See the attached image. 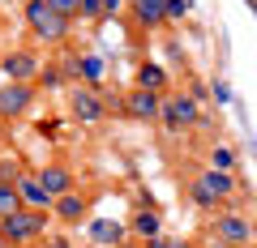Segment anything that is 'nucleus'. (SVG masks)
<instances>
[{
	"label": "nucleus",
	"mask_w": 257,
	"mask_h": 248,
	"mask_svg": "<svg viewBox=\"0 0 257 248\" xmlns=\"http://www.w3.org/2000/svg\"><path fill=\"white\" fill-rule=\"evenodd\" d=\"M69 22L60 9H52L47 0H26V26L35 39H43V43H64L69 39Z\"/></svg>",
	"instance_id": "f257e3e1"
},
{
	"label": "nucleus",
	"mask_w": 257,
	"mask_h": 248,
	"mask_svg": "<svg viewBox=\"0 0 257 248\" xmlns=\"http://www.w3.org/2000/svg\"><path fill=\"white\" fill-rule=\"evenodd\" d=\"M43 227H47V210H30V205H22L9 218H0V231H5L9 244H30V239L43 235Z\"/></svg>",
	"instance_id": "f03ea898"
},
{
	"label": "nucleus",
	"mask_w": 257,
	"mask_h": 248,
	"mask_svg": "<svg viewBox=\"0 0 257 248\" xmlns=\"http://www.w3.org/2000/svg\"><path fill=\"white\" fill-rule=\"evenodd\" d=\"M30 107H35L30 82H0V120H22Z\"/></svg>",
	"instance_id": "7ed1b4c3"
},
{
	"label": "nucleus",
	"mask_w": 257,
	"mask_h": 248,
	"mask_svg": "<svg viewBox=\"0 0 257 248\" xmlns=\"http://www.w3.org/2000/svg\"><path fill=\"white\" fill-rule=\"evenodd\" d=\"M69 107H73L77 124H99V120L107 116V103H103V94L94 90V86H73V90H69Z\"/></svg>",
	"instance_id": "20e7f679"
},
{
	"label": "nucleus",
	"mask_w": 257,
	"mask_h": 248,
	"mask_svg": "<svg viewBox=\"0 0 257 248\" xmlns=\"http://www.w3.org/2000/svg\"><path fill=\"white\" fill-rule=\"evenodd\" d=\"M248 235H253V227H248L244 214H219V218H214V239H219V244H227V248H244Z\"/></svg>",
	"instance_id": "39448f33"
},
{
	"label": "nucleus",
	"mask_w": 257,
	"mask_h": 248,
	"mask_svg": "<svg viewBox=\"0 0 257 248\" xmlns=\"http://www.w3.org/2000/svg\"><path fill=\"white\" fill-rule=\"evenodd\" d=\"M0 73H5V82H30L43 69H39L35 52H9V56H0Z\"/></svg>",
	"instance_id": "423d86ee"
},
{
	"label": "nucleus",
	"mask_w": 257,
	"mask_h": 248,
	"mask_svg": "<svg viewBox=\"0 0 257 248\" xmlns=\"http://www.w3.org/2000/svg\"><path fill=\"white\" fill-rule=\"evenodd\" d=\"M159 120H163L172 133L193 129V124H197V103H193V99H180V94H176V99H163V116H159Z\"/></svg>",
	"instance_id": "0eeeda50"
},
{
	"label": "nucleus",
	"mask_w": 257,
	"mask_h": 248,
	"mask_svg": "<svg viewBox=\"0 0 257 248\" xmlns=\"http://www.w3.org/2000/svg\"><path fill=\"white\" fill-rule=\"evenodd\" d=\"M124 111H128L133 120H159V116H163V94L142 90V86H138V90L124 99Z\"/></svg>",
	"instance_id": "6e6552de"
},
{
	"label": "nucleus",
	"mask_w": 257,
	"mask_h": 248,
	"mask_svg": "<svg viewBox=\"0 0 257 248\" xmlns=\"http://www.w3.org/2000/svg\"><path fill=\"white\" fill-rule=\"evenodd\" d=\"M18 193H22V205H30V210H52V205H56V197L43 188V180H39V175H30V171H22Z\"/></svg>",
	"instance_id": "1a4fd4ad"
},
{
	"label": "nucleus",
	"mask_w": 257,
	"mask_h": 248,
	"mask_svg": "<svg viewBox=\"0 0 257 248\" xmlns=\"http://www.w3.org/2000/svg\"><path fill=\"white\" fill-rule=\"evenodd\" d=\"M39 180H43V188H47L52 197H64V193H73V171H69V167H60V163L43 167V171H39Z\"/></svg>",
	"instance_id": "9d476101"
},
{
	"label": "nucleus",
	"mask_w": 257,
	"mask_h": 248,
	"mask_svg": "<svg viewBox=\"0 0 257 248\" xmlns=\"http://www.w3.org/2000/svg\"><path fill=\"white\" fill-rule=\"evenodd\" d=\"M86 210H90V201H86L82 193H64V197H56V205H52V214L64 218V222H82Z\"/></svg>",
	"instance_id": "9b49d317"
},
{
	"label": "nucleus",
	"mask_w": 257,
	"mask_h": 248,
	"mask_svg": "<svg viewBox=\"0 0 257 248\" xmlns=\"http://www.w3.org/2000/svg\"><path fill=\"white\" fill-rule=\"evenodd\" d=\"M197 184H202V188H210V193L219 197V201H223V197L231 193V188H236V180H231L227 171H214V167H210V171H206V175H202Z\"/></svg>",
	"instance_id": "f8f14e48"
},
{
	"label": "nucleus",
	"mask_w": 257,
	"mask_h": 248,
	"mask_svg": "<svg viewBox=\"0 0 257 248\" xmlns=\"http://www.w3.org/2000/svg\"><path fill=\"white\" fill-rule=\"evenodd\" d=\"M138 86H142V90H155V94H163L167 73H163L159 65H142V69H138Z\"/></svg>",
	"instance_id": "ddd939ff"
},
{
	"label": "nucleus",
	"mask_w": 257,
	"mask_h": 248,
	"mask_svg": "<svg viewBox=\"0 0 257 248\" xmlns=\"http://www.w3.org/2000/svg\"><path fill=\"white\" fill-rule=\"evenodd\" d=\"M138 18L146 22V26L167 22V0H138Z\"/></svg>",
	"instance_id": "4468645a"
},
{
	"label": "nucleus",
	"mask_w": 257,
	"mask_h": 248,
	"mask_svg": "<svg viewBox=\"0 0 257 248\" xmlns=\"http://www.w3.org/2000/svg\"><path fill=\"white\" fill-rule=\"evenodd\" d=\"M22 210V193L18 184H0V218H9V214Z\"/></svg>",
	"instance_id": "2eb2a0df"
},
{
	"label": "nucleus",
	"mask_w": 257,
	"mask_h": 248,
	"mask_svg": "<svg viewBox=\"0 0 257 248\" xmlns=\"http://www.w3.org/2000/svg\"><path fill=\"white\" fill-rule=\"evenodd\" d=\"M133 231L146 235V239H159V218L155 214H138V218H133Z\"/></svg>",
	"instance_id": "dca6fc26"
},
{
	"label": "nucleus",
	"mask_w": 257,
	"mask_h": 248,
	"mask_svg": "<svg viewBox=\"0 0 257 248\" xmlns=\"http://www.w3.org/2000/svg\"><path fill=\"white\" fill-rule=\"evenodd\" d=\"M94 239L99 244H120V227L116 222H94Z\"/></svg>",
	"instance_id": "f3484780"
},
{
	"label": "nucleus",
	"mask_w": 257,
	"mask_h": 248,
	"mask_svg": "<svg viewBox=\"0 0 257 248\" xmlns=\"http://www.w3.org/2000/svg\"><path fill=\"white\" fill-rule=\"evenodd\" d=\"M103 13H107V0H82V5H77V18H103Z\"/></svg>",
	"instance_id": "a211bd4d"
},
{
	"label": "nucleus",
	"mask_w": 257,
	"mask_h": 248,
	"mask_svg": "<svg viewBox=\"0 0 257 248\" xmlns=\"http://www.w3.org/2000/svg\"><path fill=\"white\" fill-rule=\"evenodd\" d=\"M193 201L202 205V210H214V205H219V197H214V193H210V188H202V184L193 180Z\"/></svg>",
	"instance_id": "6ab92c4d"
},
{
	"label": "nucleus",
	"mask_w": 257,
	"mask_h": 248,
	"mask_svg": "<svg viewBox=\"0 0 257 248\" xmlns=\"http://www.w3.org/2000/svg\"><path fill=\"white\" fill-rule=\"evenodd\" d=\"M18 180H22V163H13V158L0 163V184H18Z\"/></svg>",
	"instance_id": "aec40b11"
},
{
	"label": "nucleus",
	"mask_w": 257,
	"mask_h": 248,
	"mask_svg": "<svg viewBox=\"0 0 257 248\" xmlns=\"http://www.w3.org/2000/svg\"><path fill=\"white\" fill-rule=\"evenodd\" d=\"M82 69H86V86H99V82H103V77H99V73H103V65H99V60H86Z\"/></svg>",
	"instance_id": "412c9836"
},
{
	"label": "nucleus",
	"mask_w": 257,
	"mask_h": 248,
	"mask_svg": "<svg viewBox=\"0 0 257 248\" xmlns=\"http://www.w3.org/2000/svg\"><path fill=\"white\" fill-rule=\"evenodd\" d=\"M39 82H43L47 90H56V86L64 82V73H60V69H43V73H39Z\"/></svg>",
	"instance_id": "4be33fe9"
},
{
	"label": "nucleus",
	"mask_w": 257,
	"mask_h": 248,
	"mask_svg": "<svg viewBox=\"0 0 257 248\" xmlns=\"http://www.w3.org/2000/svg\"><path fill=\"white\" fill-rule=\"evenodd\" d=\"M47 5H52V9H60L64 18H77V5H82V0H47Z\"/></svg>",
	"instance_id": "5701e85b"
},
{
	"label": "nucleus",
	"mask_w": 257,
	"mask_h": 248,
	"mask_svg": "<svg viewBox=\"0 0 257 248\" xmlns=\"http://www.w3.org/2000/svg\"><path fill=\"white\" fill-rule=\"evenodd\" d=\"M146 248H193L189 239H150Z\"/></svg>",
	"instance_id": "b1692460"
},
{
	"label": "nucleus",
	"mask_w": 257,
	"mask_h": 248,
	"mask_svg": "<svg viewBox=\"0 0 257 248\" xmlns=\"http://www.w3.org/2000/svg\"><path fill=\"white\" fill-rule=\"evenodd\" d=\"M184 9H189V0H167V18H184Z\"/></svg>",
	"instance_id": "393cba45"
},
{
	"label": "nucleus",
	"mask_w": 257,
	"mask_h": 248,
	"mask_svg": "<svg viewBox=\"0 0 257 248\" xmlns=\"http://www.w3.org/2000/svg\"><path fill=\"white\" fill-rule=\"evenodd\" d=\"M214 167L227 171V167H231V150H214Z\"/></svg>",
	"instance_id": "a878e982"
},
{
	"label": "nucleus",
	"mask_w": 257,
	"mask_h": 248,
	"mask_svg": "<svg viewBox=\"0 0 257 248\" xmlns=\"http://www.w3.org/2000/svg\"><path fill=\"white\" fill-rule=\"evenodd\" d=\"M47 248H73V244H69V239H60V235H56V239H47Z\"/></svg>",
	"instance_id": "bb28decb"
},
{
	"label": "nucleus",
	"mask_w": 257,
	"mask_h": 248,
	"mask_svg": "<svg viewBox=\"0 0 257 248\" xmlns=\"http://www.w3.org/2000/svg\"><path fill=\"white\" fill-rule=\"evenodd\" d=\"M120 9V0H107V13H116Z\"/></svg>",
	"instance_id": "cd10ccee"
},
{
	"label": "nucleus",
	"mask_w": 257,
	"mask_h": 248,
	"mask_svg": "<svg viewBox=\"0 0 257 248\" xmlns=\"http://www.w3.org/2000/svg\"><path fill=\"white\" fill-rule=\"evenodd\" d=\"M0 248H9V239H5V231H0Z\"/></svg>",
	"instance_id": "c85d7f7f"
},
{
	"label": "nucleus",
	"mask_w": 257,
	"mask_h": 248,
	"mask_svg": "<svg viewBox=\"0 0 257 248\" xmlns=\"http://www.w3.org/2000/svg\"><path fill=\"white\" fill-rule=\"evenodd\" d=\"M0 141H5V129H0Z\"/></svg>",
	"instance_id": "c756f323"
}]
</instances>
